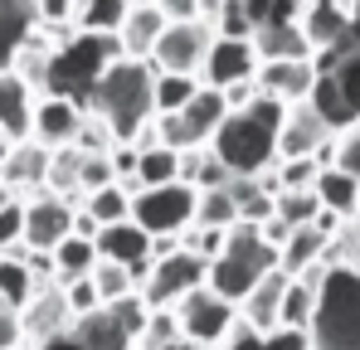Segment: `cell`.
Wrapping results in <instances>:
<instances>
[{
    "label": "cell",
    "mask_w": 360,
    "mask_h": 350,
    "mask_svg": "<svg viewBox=\"0 0 360 350\" xmlns=\"http://www.w3.org/2000/svg\"><path fill=\"white\" fill-rule=\"evenodd\" d=\"M88 112H98L108 122L117 146H131L141 136V127L156 117V68L136 63V58H117L98 78L93 98H88Z\"/></svg>",
    "instance_id": "1"
},
{
    "label": "cell",
    "mask_w": 360,
    "mask_h": 350,
    "mask_svg": "<svg viewBox=\"0 0 360 350\" xmlns=\"http://www.w3.org/2000/svg\"><path fill=\"white\" fill-rule=\"evenodd\" d=\"M311 350H360V273L356 268H331L321 297H316V321H311Z\"/></svg>",
    "instance_id": "2"
},
{
    "label": "cell",
    "mask_w": 360,
    "mask_h": 350,
    "mask_svg": "<svg viewBox=\"0 0 360 350\" xmlns=\"http://www.w3.org/2000/svg\"><path fill=\"white\" fill-rule=\"evenodd\" d=\"M210 151L229 166V175H253V180H258L263 171H273V166H278V136H273V131H263L258 122H248L243 112L224 117V127L214 131Z\"/></svg>",
    "instance_id": "3"
},
{
    "label": "cell",
    "mask_w": 360,
    "mask_h": 350,
    "mask_svg": "<svg viewBox=\"0 0 360 350\" xmlns=\"http://www.w3.org/2000/svg\"><path fill=\"white\" fill-rule=\"evenodd\" d=\"M195 190L176 180V185H161V190H136L131 195V224L151 238H180V233L195 224Z\"/></svg>",
    "instance_id": "4"
},
{
    "label": "cell",
    "mask_w": 360,
    "mask_h": 350,
    "mask_svg": "<svg viewBox=\"0 0 360 350\" xmlns=\"http://www.w3.org/2000/svg\"><path fill=\"white\" fill-rule=\"evenodd\" d=\"M171 311H176V321H180V336H185L190 346H205V350H219L224 336L239 326V306H234V302H219L210 287L185 292Z\"/></svg>",
    "instance_id": "5"
},
{
    "label": "cell",
    "mask_w": 360,
    "mask_h": 350,
    "mask_svg": "<svg viewBox=\"0 0 360 350\" xmlns=\"http://www.w3.org/2000/svg\"><path fill=\"white\" fill-rule=\"evenodd\" d=\"M205 278H210V263L195 258V253H185V248H176V253L161 258V263L151 268V278L141 283V302H146L151 311H171L185 292L205 287Z\"/></svg>",
    "instance_id": "6"
},
{
    "label": "cell",
    "mask_w": 360,
    "mask_h": 350,
    "mask_svg": "<svg viewBox=\"0 0 360 350\" xmlns=\"http://www.w3.org/2000/svg\"><path fill=\"white\" fill-rule=\"evenodd\" d=\"M210 44H214V30L205 20H195V25H166V34H161V44L151 54V68L156 73H180V78H200Z\"/></svg>",
    "instance_id": "7"
},
{
    "label": "cell",
    "mask_w": 360,
    "mask_h": 350,
    "mask_svg": "<svg viewBox=\"0 0 360 350\" xmlns=\"http://www.w3.org/2000/svg\"><path fill=\"white\" fill-rule=\"evenodd\" d=\"M73 209L78 205H68L59 195H34V200H25V248H34V253H54L63 238L73 233Z\"/></svg>",
    "instance_id": "8"
},
{
    "label": "cell",
    "mask_w": 360,
    "mask_h": 350,
    "mask_svg": "<svg viewBox=\"0 0 360 350\" xmlns=\"http://www.w3.org/2000/svg\"><path fill=\"white\" fill-rule=\"evenodd\" d=\"M83 117H88V108H78V103H68V98H39V103H34L30 141H39L44 151H63V146L78 141Z\"/></svg>",
    "instance_id": "9"
},
{
    "label": "cell",
    "mask_w": 360,
    "mask_h": 350,
    "mask_svg": "<svg viewBox=\"0 0 360 350\" xmlns=\"http://www.w3.org/2000/svg\"><path fill=\"white\" fill-rule=\"evenodd\" d=\"M20 326H25V341H34V350L73 331V316H68V306H63L59 283H49V287H39L30 297V306L20 311Z\"/></svg>",
    "instance_id": "10"
},
{
    "label": "cell",
    "mask_w": 360,
    "mask_h": 350,
    "mask_svg": "<svg viewBox=\"0 0 360 350\" xmlns=\"http://www.w3.org/2000/svg\"><path fill=\"white\" fill-rule=\"evenodd\" d=\"M243 78H258L253 39H214L210 54H205V68H200V83L205 88H229V83H243Z\"/></svg>",
    "instance_id": "11"
},
{
    "label": "cell",
    "mask_w": 360,
    "mask_h": 350,
    "mask_svg": "<svg viewBox=\"0 0 360 350\" xmlns=\"http://www.w3.org/2000/svg\"><path fill=\"white\" fill-rule=\"evenodd\" d=\"M44 30L39 0H0V73H15L20 49Z\"/></svg>",
    "instance_id": "12"
},
{
    "label": "cell",
    "mask_w": 360,
    "mask_h": 350,
    "mask_svg": "<svg viewBox=\"0 0 360 350\" xmlns=\"http://www.w3.org/2000/svg\"><path fill=\"white\" fill-rule=\"evenodd\" d=\"M288 283H292V278H283L278 268H273L268 278H258V287L239 302V321L248 326V331L273 336V331L283 326V292H288Z\"/></svg>",
    "instance_id": "13"
},
{
    "label": "cell",
    "mask_w": 360,
    "mask_h": 350,
    "mask_svg": "<svg viewBox=\"0 0 360 350\" xmlns=\"http://www.w3.org/2000/svg\"><path fill=\"white\" fill-rule=\"evenodd\" d=\"M326 141H331V131L321 127V117L311 112V103H297V108H288V122H283V131H278V161L316 156Z\"/></svg>",
    "instance_id": "14"
},
{
    "label": "cell",
    "mask_w": 360,
    "mask_h": 350,
    "mask_svg": "<svg viewBox=\"0 0 360 350\" xmlns=\"http://www.w3.org/2000/svg\"><path fill=\"white\" fill-rule=\"evenodd\" d=\"M311 88H316L311 58H297V63H258V93H268V98H278L288 108L307 103Z\"/></svg>",
    "instance_id": "15"
},
{
    "label": "cell",
    "mask_w": 360,
    "mask_h": 350,
    "mask_svg": "<svg viewBox=\"0 0 360 350\" xmlns=\"http://www.w3.org/2000/svg\"><path fill=\"white\" fill-rule=\"evenodd\" d=\"M297 30L307 34L311 54L316 49H331V44H341L351 34V10H346V0H311V5H302Z\"/></svg>",
    "instance_id": "16"
},
{
    "label": "cell",
    "mask_w": 360,
    "mask_h": 350,
    "mask_svg": "<svg viewBox=\"0 0 360 350\" xmlns=\"http://www.w3.org/2000/svg\"><path fill=\"white\" fill-rule=\"evenodd\" d=\"M166 34V15L156 5H131L127 20H122L117 39H122V58H136V63H151L156 44Z\"/></svg>",
    "instance_id": "17"
},
{
    "label": "cell",
    "mask_w": 360,
    "mask_h": 350,
    "mask_svg": "<svg viewBox=\"0 0 360 350\" xmlns=\"http://www.w3.org/2000/svg\"><path fill=\"white\" fill-rule=\"evenodd\" d=\"M34 93L25 88L20 73H0V136H10L15 146L30 141V127H34Z\"/></svg>",
    "instance_id": "18"
},
{
    "label": "cell",
    "mask_w": 360,
    "mask_h": 350,
    "mask_svg": "<svg viewBox=\"0 0 360 350\" xmlns=\"http://www.w3.org/2000/svg\"><path fill=\"white\" fill-rule=\"evenodd\" d=\"M98 258H108V263H122V268H141V263H151V233H141L131 219L127 224H108V229H98Z\"/></svg>",
    "instance_id": "19"
},
{
    "label": "cell",
    "mask_w": 360,
    "mask_h": 350,
    "mask_svg": "<svg viewBox=\"0 0 360 350\" xmlns=\"http://www.w3.org/2000/svg\"><path fill=\"white\" fill-rule=\"evenodd\" d=\"M307 103H311V112L321 117V127H326L331 136H336V131H351V127L360 122V108L341 93V83H336V78H316V88H311V98H307Z\"/></svg>",
    "instance_id": "20"
},
{
    "label": "cell",
    "mask_w": 360,
    "mask_h": 350,
    "mask_svg": "<svg viewBox=\"0 0 360 350\" xmlns=\"http://www.w3.org/2000/svg\"><path fill=\"white\" fill-rule=\"evenodd\" d=\"M316 200H321V209L326 214H336L341 224L346 219H356L360 214V180H351L346 171H336V166H326V171L316 175Z\"/></svg>",
    "instance_id": "21"
},
{
    "label": "cell",
    "mask_w": 360,
    "mask_h": 350,
    "mask_svg": "<svg viewBox=\"0 0 360 350\" xmlns=\"http://www.w3.org/2000/svg\"><path fill=\"white\" fill-rule=\"evenodd\" d=\"M326 243H331V238L316 229V224H307V229H292V233H288V243L278 248V273H283V278H302L311 263H321Z\"/></svg>",
    "instance_id": "22"
},
{
    "label": "cell",
    "mask_w": 360,
    "mask_h": 350,
    "mask_svg": "<svg viewBox=\"0 0 360 350\" xmlns=\"http://www.w3.org/2000/svg\"><path fill=\"white\" fill-rule=\"evenodd\" d=\"M253 49H258V63H297V58H311V44L297 25H268L253 34Z\"/></svg>",
    "instance_id": "23"
},
{
    "label": "cell",
    "mask_w": 360,
    "mask_h": 350,
    "mask_svg": "<svg viewBox=\"0 0 360 350\" xmlns=\"http://www.w3.org/2000/svg\"><path fill=\"white\" fill-rule=\"evenodd\" d=\"M49 156H54V151H44L39 141H20V146L10 151V161L0 166V180H5L10 190L44 185V180H49Z\"/></svg>",
    "instance_id": "24"
},
{
    "label": "cell",
    "mask_w": 360,
    "mask_h": 350,
    "mask_svg": "<svg viewBox=\"0 0 360 350\" xmlns=\"http://www.w3.org/2000/svg\"><path fill=\"white\" fill-rule=\"evenodd\" d=\"M73 341H78L83 350H131L136 346L117 321L108 316V306L93 311V316H83V321H73Z\"/></svg>",
    "instance_id": "25"
},
{
    "label": "cell",
    "mask_w": 360,
    "mask_h": 350,
    "mask_svg": "<svg viewBox=\"0 0 360 350\" xmlns=\"http://www.w3.org/2000/svg\"><path fill=\"white\" fill-rule=\"evenodd\" d=\"M93 268H98V243L93 238L68 233L59 248H54V278H59V287L73 283V278H93Z\"/></svg>",
    "instance_id": "26"
},
{
    "label": "cell",
    "mask_w": 360,
    "mask_h": 350,
    "mask_svg": "<svg viewBox=\"0 0 360 350\" xmlns=\"http://www.w3.org/2000/svg\"><path fill=\"white\" fill-rule=\"evenodd\" d=\"M176 180H180V151H171V146L136 151V190H161Z\"/></svg>",
    "instance_id": "27"
},
{
    "label": "cell",
    "mask_w": 360,
    "mask_h": 350,
    "mask_svg": "<svg viewBox=\"0 0 360 350\" xmlns=\"http://www.w3.org/2000/svg\"><path fill=\"white\" fill-rule=\"evenodd\" d=\"M127 10H131L127 0H78V5H73L78 34H117Z\"/></svg>",
    "instance_id": "28"
},
{
    "label": "cell",
    "mask_w": 360,
    "mask_h": 350,
    "mask_svg": "<svg viewBox=\"0 0 360 350\" xmlns=\"http://www.w3.org/2000/svg\"><path fill=\"white\" fill-rule=\"evenodd\" d=\"M83 209L98 219V229H108V224H127V219H131V190H127V185L93 190V195H83Z\"/></svg>",
    "instance_id": "29"
},
{
    "label": "cell",
    "mask_w": 360,
    "mask_h": 350,
    "mask_svg": "<svg viewBox=\"0 0 360 350\" xmlns=\"http://www.w3.org/2000/svg\"><path fill=\"white\" fill-rule=\"evenodd\" d=\"M316 166H321V171L336 166V171H346L351 180H360V122L351 131H336V136L316 151Z\"/></svg>",
    "instance_id": "30"
},
{
    "label": "cell",
    "mask_w": 360,
    "mask_h": 350,
    "mask_svg": "<svg viewBox=\"0 0 360 350\" xmlns=\"http://www.w3.org/2000/svg\"><path fill=\"white\" fill-rule=\"evenodd\" d=\"M34 292H39V283H34V273H30L25 263H15V258H0V306H10V311H25Z\"/></svg>",
    "instance_id": "31"
},
{
    "label": "cell",
    "mask_w": 360,
    "mask_h": 350,
    "mask_svg": "<svg viewBox=\"0 0 360 350\" xmlns=\"http://www.w3.org/2000/svg\"><path fill=\"white\" fill-rule=\"evenodd\" d=\"M200 78H180V73H156V117H180L190 108V98L200 93Z\"/></svg>",
    "instance_id": "32"
},
{
    "label": "cell",
    "mask_w": 360,
    "mask_h": 350,
    "mask_svg": "<svg viewBox=\"0 0 360 350\" xmlns=\"http://www.w3.org/2000/svg\"><path fill=\"white\" fill-rule=\"evenodd\" d=\"M195 224L200 229H234L239 224V205H234V195L229 190H205L200 200H195Z\"/></svg>",
    "instance_id": "33"
},
{
    "label": "cell",
    "mask_w": 360,
    "mask_h": 350,
    "mask_svg": "<svg viewBox=\"0 0 360 350\" xmlns=\"http://www.w3.org/2000/svg\"><path fill=\"white\" fill-rule=\"evenodd\" d=\"M273 214H278L288 229H307V224H316L321 200H316V190H283V195L273 200Z\"/></svg>",
    "instance_id": "34"
},
{
    "label": "cell",
    "mask_w": 360,
    "mask_h": 350,
    "mask_svg": "<svg viewBox=\"0 0 360 350\" xmlns=\"http://www.w3.org/2000/svg\"><path fill=\"white\" fill-rule=\"evenodd\" d=\"M93 283L103 292V306H112L122 297H131L136 292V278H131V268H122V263H108V258H98V268H93Z\"/></svg>",
    "instance_id": "35"
},
{
    "label": "cell",
    "mask_w": 360,
    "mask_h": 350,
    "mask_svg": "<svg viewBox=\"0 0 360 350\" xmlns=\"http://www.w3.org/2000/svg\"><path fill=\"white\" fill-rule=\"evenodd\" d=\"M316 297H321V292L302 287V283H288V292H283V326L311 331V321H316Z\"/></svg>",
    "instance_id": "36"
},
{
    "label": "cell",
    "mask_w": 360,
    "mask_h": 350,
    "mask_svg": "<svg viewBox=\"0 0 360 350\" xmlns=\"http://www.w3.org/2000/svg\"><path fill=\"white\" fill-rule=\"evenodd\" d=\"M108 316L117 321V326L127 331V336H131V341H141V336H146V326H151V306L141 302V292H131V297L112 302V306H108Z\"/></svg>",
    "instance_id": "37"
},
{
    "label": "cell",
    "mask_w": 360,
    "mask_h": 350,
    "mask_svg": "<svg viewBox=\"0 0 360 350\" xmlns=\"http://www.w3.org/2000/svg\"><path fill=\"white\" fill-rule=\"evenodd\" d=\"M63 306H68L73 321H83L93 311H103V292H98L93 278H73V283H63Z\"/></svg>",
    "instance_id": "38"
},
{
    "label": "cell",
    "mask_w": 360,
    "mask_h": 350,
    "mask_svg": "<svg viewBox=\"0 0 360 350\" xmlns=\"http://www.w3.org/2000/svg\"><path fill=\"white\" fill-rule=\"evenodd\" d=\"M273 171H278V185L283 190H311L321 166H316V156H302V161H278Z\"/></svg>",
    "instance_id": "39"
},
{
    "label": "cell",
    "mask_w": 360,
    "mask_h": 350,
    "mask_svg": "<svg viewBox=\"0 0 360 350\" xmlns=\"http://www.w3.org/2000/svg\"><path fill=\"white\" fill-rule=\"evenodd\" d=\"M243 117H248V122H258L263 131H273V136H278V131H283V122H288V103H278V98L258 93V98L243 108Z\"/></svg>",
    "instance_id": "40"
},
{
    "label": "cell",
    "mask_w": 360,
    "mask_h": 350,
    "mask_svg": "<svg viewBox=\"0 0 360 350\" xmlns=\"http://www.w3.org/2000/svg\"><path fill=\"white\" fill-rule=\"evenodd\" d=\"M176 341H185L176 311H151V326H146V336H141V350H166V346H176Z\"/></svg>",
    "instance_id": "41"
},
{
    "label": "cell",
    "mask_w": 360,
    "mask_h": 350,
    "mask_svg": "<svg viewBox=\"0 0 360 350\" xmlns=\"http://www.w3.org/2000/svg\"><path fill=\"white\" fill-rule=\"evenodd\" d=\"M210 30H214V39H253V25H248V15H243V0H229Z\"/></svg>",
    "instance_id": "42"
},
{
    "label": "cell",
    "mask_w": 360,
    "mask_h": 350,
    "mask_svg": "<svg viewBox=\"0 0 360 350\" xmlns=\"http://www.w3.org/2000/svg\"><path fill=\"white\" fill-rule=\"evenodd\" d=\"M15 243H25V200H10L0 209V253H10Z\"/></svg>",
    "instance_id": "43"
},
{
    "label": "cell",
    "mask_w": 360,
    "mask_h": 350,
    "mask_svg": "<svg viewBox=\"0 0 360 350\" xmlns=\"http://www.w3.org/2000/svg\"><path fill=\"white\" fill-rule=\"evenodd\" d=\"M268 350H311V331H302V326H278L273 336H263Z\"/></svg>",
    "instance_id": "44"
},
{
    "label": "cell",
    "mask_w": 360,
    "mask_h": 350,
    "mask_svg": "<svg viewBox=\"0 0 360 350\" xmlns=\"http://www.w3.org/2000/svg\"><path fill=\"white\" fill-rule=\"evenodd\" d=\"M156 10L166 15V25H195L200 20V0H156Z\"/></svg>",
    "instance_id": "45"
},
{
    "label": "cell",
    "mask_w": 360,
    "mask_h": 350,
    "mask_svg": "<svg viewBox=\"0 0 360 350\" xmlns=\"http://www.w3.org/2000/svg\"><path fill=\"white\" fill-rule=\"evenodd\" d=\"M25 346V326H20V311L0 306V350H20Z\"/></svg>",
    "instance_id": "46"
},
{
    "label": "cell",
    "mask_w": 360,
    "mask_h": 350,
    "mask_svg": "<svg viewBox=\"0 0 360 350\" xmlns=\"http://www.w3.org/2000/svg\"><path fill=\"white\" fill-rule=\"evenodd\" d=\"M331 78L341 83V93H346V98H351V103L360 108V54H351L346 63H341V68H336V73H331Z\"/></svg>",
    "instance_id": "47"
},
{
    "label": "cell",
    "mask_w": 360,
    "mask_h": 350,
    "mask_svg": "<svg viewBox=\"0 0 360 350\" xmlns=\"http://www.w3.org/2000/svg\"><path fill=\"white\" fill-rule=\"evenodd\" d=\"M224 93V108L229 112H243L253 98H258V78H243V83H229V88H219Z\"/></svg>",
    "instance_id": "48"
},
{
    "label": "cell",
    "mask_w": 360,
    "mask_h": 350,
    "mask_svg": "<svg viewBox=\"0 0 360 350\" xmlns=\"http://www.w3.org/2000/svg\"><path fill=\"white\" fill-rule=\"evenodd\" d=\"M219 350H268V341H263L258 331H248V326L239 321V326L224 336V346H219Z\"/></svg>",
    "instance_id": "49"
},
{
    "label": "cell",
    "mask_w": 360,
    "mask_h": 350,
    "mask_svg": "<svg viewBox=\"0 0 360 350\" xmlns=\"http://www.w3.org/2000/svg\"><path fill=\"white\" fill-rule=\"evenodd\" d=\"M224 5H229V0H200V20H205V25H214Z\"/></svg>",
    "instance_id": "50"
},
{
    "label": "cell",
    "mask_w": 360,
    "mask_h": 350,
    "mask_svg": "<svg viewBox=\"0 0 360 350\" xmlns=\"http://www.w3.org/2000/svg\"><path fill=\"white\" fill-rule=\"evenodd\" d=\"M39 350H83V346H78L73 331H68V336H59V341H49V346H39Z\"/></svg>",
    "instance_id": "51"
},
{
    "label": "cell",
    "mask_w": 360,
    "mask_h": 350,
    "mask_svg": "<svg viewBox=\"0 0 360 350\" xmlns=\"http://www.w3.org/2000/svg\"><path fill=\"white\" fill-rule=\"evenodd\" d=\"M346 10H351V30L360 34V0H346Z\"/></svg>",
    "instance_id": "52"
},
{
    "label": "cell",
    "mask_w": 360,
    "mask_h": 350,
    "mask_svg": "<svg viewBox=\"0 0 360 350\" xmlns=\"http://www.w3.org/2000/svg\"><path fill=\"white\" fill-rule=\"evenodd\" d=\"M10 200H15V190H10V185H5V180H0V209H5V205H10Z\"/></svg>",
    "instance_id": "53"
},
{
    "label": "cell",
    "mask_w": 360,
    "mask_h": 350,
    "mask_svg": "<svg viewBox=\"0 0 360 350\" xmlns=\"http://www.w3.org/2000/svg\"><path fill=\"white\" fill-rule=\"evenodd\" d=\"M166 350H205V346H190V341H176V346H166Z\"/></svg>",
    "instance_id": "54"
},
{
    "label": "cell",
    "mask_w": 360,
    "mask_h": 350,
    "mask_svg": "<svg viewBox=\"0 0 360 350\" xmlns=\"http://www.w3.org/2000/svg\"><path fill=\"white\" fill-rule=\"evenodd\" d=\"M127 5H156V0H127Z\"/></svg>",
    "instance_id": "55"
},
{
    "label": "cell",
    "mask_w": 360,
    "mask_h": 350,
    "mask_svg": "<svg viewBox=\"0 0 360 350\" xmlns=\"http://www.w3.org/2000/svg\"><path fill=\"white\" fill-rule=\"evenodd\" d=\"M292 5H297V10H302V5H311V0H292Z\"/></svg>",
    "instance_id": "56"
},
{
    "label": "cell",
    "mask_w": 360,
    "mask_h": 350,
    "mask_svg": "<svg viewBox=\"0 0 360 350\" xmlns=\"http://www.w3.org/2000/svg\"><path fill=\"white\" fill-rule=\"evenodd\" d=\"M356 219H360V214H356Z\"/></svg>",
    "instance_id": "57"
}]
</instances>
